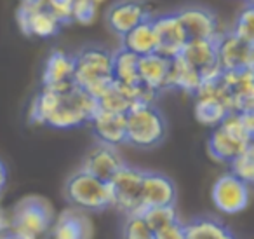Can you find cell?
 <instances>
[{
	"label": "cell",
	"instance_id": "obj_1",
	"mask_svg": "<svg viewBox=\"0 0 254 239\" xmlns=\"http://www.w3.org/2000/svg\"><path fill=\"white\" fill-rule=\"evenodd\" d=\"M96 109V98L77 86H71L63 91L42 88L30 103L28 120L33 126L75 129L89 124Z\"/></svg>",
	"mask_w": 254,
	"mask_h": 239
},
{
	"label": "cell",
	"instance_id": "obj_2",
	"mask_svg": "<svg viewBox=\"0 0 254 239\" xmlns=\"http://www.w3.org/2000/svg\"><path fill=\"white\" fill-rule=\"evenodd\" d=\"M254 138V112H230L218 126L212 127L207 140L211 159L228 164L232 159L249 148Z\"/></svg>",
	"mask_w": 254,
	"mask_h": 239
},
{
	"label": "cell",
	"instance_id": "obj_3",
	"mask_svg": "<svg viewBox=\"0 0 254 239\" xmlns=\"http://www.w3.org/2000/svg\"><path fill=\"white\" fill-rule=\"evenodd\" d=\"M73 82L98 98L113 82V53L101 46H85L73 54Z\"/></svg>",
	"mask_w": 254,
	"mask_h": 239
},
{
	"label": "cell",
	"instance_id": "obj_4",
	"mask_svg": "<svg viewBox=\"0 0 254 239\" xmlns=\"http://www.w3.org/2000/svg\"><path fill=\"white\" fill-rule=\"evenodd\" d=\"M167 136V119L157 103H136L126 114V143L139 150L155 148Z\"/></svg>",
	"mask_w": 254,
	"mask_h": 239
},
{
	"label": "cell",
	"instance_id": "obj_5",
	"mask_svg": "<svg viewBox=\"0 0 254 239\" xmlns=\"http://www.w3.org/2000/svg\"><path fill=\"white\" fill-rule=\"evenodd\" d=\"M64 197L73 208L82 211H105L113 208L112 187L105 180L78 169L64 183Z\"/></svg>",
	"mask_w": 254,
	"mask_h": 239
},
{
	"label": "cell",
	"instance_id": "obj_6",
	"mask_svg": "<svg viewBox=\"0 0 254 239\" xmlns=\"http://www.w3.org/2000/svg\"><path fill=\"white\" fill-rule=\"evenodd\" d=\"M53 220L54 213L47 201L42 197H26L14 206L9 217V227L28 239H40L49 234Z\"/></svg>",
	"mask_w": 254,
	"mask_h": 239
},
{
	"label": "cell",
	"instance_id": "obj_7",
	"mask_svg": "<svg viewBox=\"0 0 254 239\" xmlns=\"http://www.w3.org/2000/svg\"><path fill=\"white\" fill-rule=\"evenodd\" d=\"M193 116L200 124L214 127L228 116L230 100L221 82V74L211 81H204L193 95Z\"/></svg>",
	"mask_w": 254,
	"mask_h": 239
},
{
	"label": "cell",
	"instance_id": "obj_8",
	"mask_svg": "<svg viewBox=\"0 0 254 239\" xmlns=\"http://www.w3.org/2000/svg\"><path fill=\"white\" fill-rule=\"evenodd\" d=\"M145 169L136 166L124 164L115 175L110 178L113 196V208L124 215H138L143 211L141 189Z\"/></svg>",
	"mask_w": 254,
	"mask_h": 239
},
{
	"label": "cell",
	"instance_id": "obj_9",
	"mask_svg": "<svg viewBox=\"0 0 254 239\" xmlns=\"http://www.w3.org/2000/svg\"><path fill=\"white\" fill-rule=\"evenodd\" d=\"M211 199L216 210L223 215H237L249 206L251 183L237 178L232 173H225L212 183Z\"/></svg>",
	"mask_w": 254,
	"mask_h": 239
},
{
	"label": "cell",
	"instance_id": "obj_10",
	"mask_svg": "<svg viewBox=\"0 0 254 239\" xmlns=\"http://www.w3.org/2000/svg\"><path fill=\"white\" fill-rule=\"evenodd\" d=\"M216 56L221 72L249 70L254 67V44L239 39L232 32H221L216 39Z\"/></svg>",
	"mask_w": 254,
	"mask_h": 239
},
{
	"label": "cell",
	"instance_id": "obj_11",
	"mask_svg": "<svg viewBox=\"0 0 254 239\" xmlns=\"http://www.w3.org/2000/svg\"><path fill=\"white\" fill-rule=\"evenodd\" d=\"M153 16L155 9L146 0H117L106 11V25L113 33L122 37L126 32Z\"/></svg>",
	"mask_w": 254,
	"mask_h": 239
},
{
	"label": "cell",
	"instance_id": "obj_12",
	"mask_svg": "<svg viewBox=\"0 0 254 239\" xmlns=\"http://www.w3.org/2000/svg\"><path fill=\"white\" fill-rule=\"evenodd\" d=\"M152 23L157 37V53L169 58V60L180 56L188 37L185 33L181 21L178 19L176 12L155 14L152 18Z\"/></svg>",
	"mask_w": 254,
	"mask_h": 239
},
{
	"label": "cell",
	"instance_id": "obj_13",
	"mask_svg": "<svg viewBox=\"0 0 254 239\" xmlns=\"http://www.w3.org/2000/svg\"><path fill=\"white\" fill-rule=\"evenodd\" d=\"M178 19L181 21L188 40L191 39H218L221 33L219 19L214 11L204 5H187L174 11Z\"/></svg>",
	"mask_w": 254,
	"mask_h": 239
},
{
	"label": "cell",
	"instance_id": "obj_14",
	"mask_svg": "<svg viewBox=\"0 0 254 239\" xmlns=\"http://www.w3.org/2000/svg\"><path fill=\"white\" fill-rule=\"evenodd\" d=\"M180 56L198 72L202 82L216 79L221 74V68L218 65V56H216V39L187 40Z\"/></svg>",
	"mask_w": 254,
	"mask_h": 239
},
{
	"label": "cell",
	"instance_id": "obj_15",
	"mask_svg": "<svg viewBox=\"0 0 254 239\" xmlns=\"http://www.w3.org/2000/svg\"><path fill=\"white\" fill-rule=\"evenodd\" d=\"M18 26L26 37H37V39H51L56 37L61 30V21L46 7H28L19 5L16 12Z\"/></svg>",
	"mask_w": 254,
	"mask_h": 239
},
{
	"label": "cell",
	"instance_id": "obj_16",
	"mask_svg": "<svg viewBox=\"0 0 254 239\" xmlns=\"http://www.w3.org/2000/svg\"><path fill=\"white\" fill-rule=\"evenodd\" d=\"M232 112H254V74L253 68L239 72H221Z\"/></svg>",
	"mask_w": 254,
	"mask_h": 239
},
{
	"label": "cell",
	"instance_id": "obj_17",
	"mask_svg": "<svg viewBox=\"0 0 254 239\" xmlns=\"http://www.w3.org/2000/svg\"><path fill=\"white\" fill-rule=\"evenodd\" d=\"M126 164L124 157L120 155L119 148L112 147L106 143H96L94 147H91L85 154L84 161H82L80 169L91 173L92 176L99 180L110 182L113 175L119 171L122 166Z\"/></svg>",
	"mask_w": 254,
	"mask_h": 239
},
{
	"label": "cell",
	"instance_id": "obj_18",
	"mask_svg": "<svg viewBox=\"0 0 254 239\" xmlns=\"http://www.w3.org/2000/svg\"><path fill=\"white\" fill-rule=\"evenodd\" d=\"M75 86L73 82V54L54 49L47 56L42 70V88L63 91Z\"/></svg>",
	"mask_w": 254,
	"mask_h": 239
},
{
	"label": "cell",
	"instance_id": "obj_19",
	"mask_svg": "<svg viewBox=\"0 0 254 239\" xmlns=\"http://www.w3.org/2000/svg\"><path fill=\"white\" fill-rule=\"evenodd\" d=\"M91 131L99 143L120 147L126 143V114H115L96 109L89 120Z\"/></svg>",
	"mask_w": 254,
	"mask_h": 239
},
{
	"label": "cell",
	"instance_id": "obj_20",
	"mask_svg": "<svg viewBox=\"0 0 254 239\" xmlns=\"http://www.w3.org/2000/svg\"><path fill=\"white\" fill-rule=\"evenodd\" d=\"M176 185L169 176L155 171H145L143 175L141 203L143 210L153 206H169L176 204Z\"/></svg>",
	"mask_w": 254,
	"mask_h": 239
},
{
	"label": "cell",
	"instance_id": "obj_21",
	"mask_svg": "<svg viewBox=\"0 0 254 239\" xmlns=\"http://www.w3.org/2000/svg\"><path fill=\"white\" fill-rule=\"evenodd\" d=\"M51 239H91L92 225L91 220L82 213V210L71 208L64 210L49 229Z\"/></svg>",
	"mask_w": 254,
	"mask_h": 239
},
{
	"label": "cell",
	"instance_id": "obj_22",
	"mask_svg": "<svg viewBox=\"0 0 254 239\" xmlns=\"http://www.w3.org/2000/svg\"><path fill=\"white\" fill-rule=\"evenodd\" d=\"M171 60L159 53L141 56L138 60V77L145 88L150 91L160 93L167 91V77H169Z\"/></svg>",
	"mask_w": 254,
	"mask_h": 239
},
{
	"label": "cell",
	"instance_id": "obj_23",
	"mask_svg": "<svg viewBox=\"0 0 254 239\" xmlns=\"http://www.w3.org/2000/svg\"><path fill=\"white\" fill-rule=\"evenodd\" d=\"M120 47L136 56H146V54L157 53V37L153 28L152 18L145 19L143 23L136 25L129 32L120 37Z\"/></svg>",
	"mask_w": 254,
	"mask_h": 239
},
{
	"label": "cell",
	"instance_id": "obj_24",
	"mask_svg": "<svg viewBox=\"0 0 254 239\" xmlns=\"http://www.w3.org/2000/svg\"><path fill=\"white\" fill-rule=\"evenodd\" d=\"M202 84V79L193 67L187 63L181 56L171 60L169 77H167V91H181L193 96Z\"/></svg>",
	"mask_w": 254,
	"mask_h": 239
},
{
	"label": "cell",
	"instance_id": "obj_25",
	"mask_svg": "<svg viewBox=\"0 0 254 239\" xmlns=\"http://www.w3.org/2000/svg\"><path fill=\"white\" fill-rule=\"evenodd\" d=\"M185 239H237L223 222L198 217L185 224Z\"/></svg>",
	"mask_w": 254,
	"mask_h": 239
},
{
	"label": "cell",
	"instance_id": "obj_26",
	"mask_svg": "<svg viewBox=\"0 0 254 239\" xmlns=\"http://www.w3.org/2000/svg\"><path fill=\"white\" fill-rule=\"evenodd\" d=\"M138 60L139 56L119 47L113 53V81L131 88L141 84L138 77Z\"/></svg>",
	"mask_w": 254,
	"mask_h": 239
},
{
	"label": "cell",
	"instance_id": "obj_27",
	"mask_svg": "<svg viewBox=\"0 0 254 239\" xmlns=\"http://www.w3.org/2000/svg\"><path fill=\"white\" fill-rule=\"evenodd\" d=\"M145 222L148 224V227L152 231H157V229L164 227V225L171 224V222L178 220V210L176 204H169V206H153V208H146L141 213Z\"/></svg>",
	"mask_w": 254,
	"mask_h": 239
},
{
	"label": "cell",
	"instance_id": "obj_28",
	"mask_svg": "<svg viewBox=\"0 0 254 239\" xmlns=\"http://www.w3.org/2000/svg\"><path fill=\"white\" fill-rule=\"evenodd\" d=\"M228 164L232 175H235L237 178L244 180L247 183H253L254 182V145L246 148L242 154H239L235 159H232Z\"/></svg>",
	"mask_w": 254,
	"mask_h": 239
},
{
	"label": "cell",
	"instance_id": "obj_29",
	"mask_svg": "<svg viewBox=\"0 0 254 239\" xmlns=\"http://www.w3.org/2000/svg\"><path fill=\"white\" fill-rule=\"evenodd\" d=\"M233 35H237L239 39L246 40V42L254 44V5L253 2H247V5L239 12L233 28L230 30Z\"/></svg>",
	"mask_w": 254,
	"mask_h": 239
},
{
	"label": "cell",
	"instance_id": "obj_30",
	"mask_svg": "<svg viewBox=\"0 0 254 239\" xmlns=\"http://www.w3.org/2000/svg\"><path fill=\"white\" fill-rule=\"evenodd\" d=\"M122 239H153V231L141 215H126L122 225Z\"/></svg>",
	"mask_w": 254,
	"mask_h": 239
},
{
	"label": "cell",
	"instance_id": "obj_31",
	"mask_svg": "<svg viewBox=\"0 0 254 239\" xmlns=\"http://www.w3.org/2000/svg\"><path fill=\"white\" fill-rule=\"evenodd\" d=\"M96 16H98V4L92 0H73L71 5V21L77 25L87 26L94 23Z\"/></svg>",
	"mask_w": 254,
	"mask_h": 239
},
{
	"label": "cell",
	"instance_id": "obj_32",
	"mask_svg": "<svg viewBox=\"0 0 254 239\" xmlns=\"http://www.w3.org/2000/svg\"><path fill=\"white\" fill-rule=\"evenodd\" d=\"M71 5L73 0H47L46 7L61 21V25L71 23Z\"/></svg>",
	"mask_w": 254,
	"mask_h": 239
},
{
	"label": "cell",
	"instance_id": "obj_33",
	"mask_svg": "<svg viewBox=\"0 0 254 239\" xmlns=\"http://www.w3.org/2000/svg\"><path fill=\"white\" fill-rule=\"evenodd\" d=\"M153 239H185V224L178 220L153 231Z\"/></svg>",
	"mask_w": 254,
	"mask_h": 239
},
{
	"label": "cell",
	"instance_id": "obj_34",
	"mask_svg": "<svg viewBox=\"0 0 254 239\" xmlns=\"http://www.w3.org/2000/svg\"><path fill=\"white\" fill-rule=\"evenodd\" d=\"M0 239H28V238L23 236V234H19V232H16L14 229L7 227L5 231L0 232Z\"/></svg>",
	"mask_w": 254,
	"mask_h": 239
},
{
	"label": "cell",
	"instance_id": "obj_35",
	"mask_svg": "<svg viewBox=\"0 0 254 239\" xmlns=\"http://www.w3.org/2000/svg\"><path fill=\"white\" fill-rule=\"evenodd\" d=\"M5 183H7V168L0 161V187H5Z\"/></svg>",
	"mask_w": 254,
	"mask_h": 239
},
{
	"label": "cell",
	"instance_id": "obj_36",
	"mask_svg": "<svg viewBox=\"0 0 254 239\" xmlns=\"http://www.w3.org/2000/svg\"><path fill=\"white\" fill-rule=\"evenodd\" d=\"M47 0H21L23 5H28V7H42L46 5Z\"/></svg>",
	"mask_w": 254,
	"mask_h": 239
},
{
	"label": "cell",
	"instance_id": "obj_37",
	"mask_svg": "<svg viewBox=\"0 0 254 239\" xmlns=\"http://www.w3.org/2000/svg\"><path fill=\"white\" fill-rule=\"evenodd\" d=\"M9 227V217H5V213L0 210V232L5 231Z\"/></svg>",
	"mask_w": 254,
	"mask_h": 239
},
{
	"label": "cell",
	"instance_id": "obj_38",
	"mask_svg": "<svg viewBox=\"0 0 254 239\" xmlns=\"http://www.w3.org/2000/svg\"><path fill=\"white\" fill-rule=\"evenodd\" d=\"M92 2H96V4L99 5V4H103V2H106V0H92Z\"/></svg>",
	"mask_w": 254,
	"mask_h": 239
},
{
	"label": "cell",
	"instance_id": "obj_39",
	"mask_svg": "<svg viewBox=\"0 0 254 239\" xmlns=\"http://www.w3.org/2000/svg\"><path fill=\"white\" fill-rule=\"evenodd\" d=\"M40 239H51L49 236H44V238H40Z\"/></svg>",
	"mask_w": 254,
	"mask_h": 239
},
{
	"label": "cell",
	"instance_id": "obj_40",
	"mask_svg": "<svg viewBox=\"0 0 254 239\" xmlns=\"http://www.w3.org/2000/svg\"><path fill=\"white\" fill-rule=\"evenodd\" d=\"M247 2H253V0H247Z\"/></svg>",
	"mask_w": 254,
	"mask_h": 239
}]
</instances>
